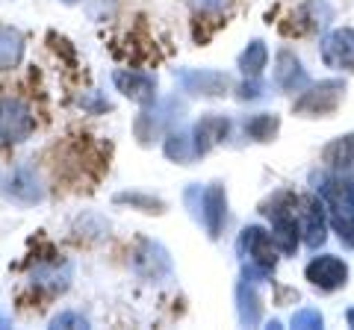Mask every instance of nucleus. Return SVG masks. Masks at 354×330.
Here are the masks:
<instances>
[{
	"label": "nucleus",
	"mask_w": 354,
	"mask_h": 330,
	"mask_svg": "<svg viewBox=\"0 0 354 330\" xmlns=\"http://www.w3.org/2000/svg\"><path fill=\"white\" fill-rule=\"evenodd\" d=\"M32 127V109L21 97H0V142H24Z\"/></svg>",
	"instance_id": "1"
},
{
	"label": "nucleus",
	"mask_w": 354,
	"mask_h": 330,
	"mask_svg": "<svg viewBox=\"0 0 354 330\" xmlns=\"http://www.w3.org/2000/svg\"><path fill=\"white\" fill-rule=\"evenodd\" d=\"M113 83H115V89L130 97L133 104H139V106H151L153 101H157V77H151L145 71H115L113 74Z\"/></svg>",
	"instance_id": "2"
},
{
	"label": "nucleus",
	"mask_w": 354,
	"mask_h": 330,
	"mask_svg": "<svg viewBox=\"0 0 354 330\" xmlns=\"http://www.w3.org/2000/svg\"><path fill=\"white\" fill-rule=\"evenodd\" d=\"M171 266H169V254L151 239H142L139 248L133 251V271L139 278H148V280H157L160 274H165Z\"/></svg>",
	"instance_id": "3"
},
{
	"label": "nucleus",
	"mask_w": 354,
	"mask_h": 330,
	"mask_svg": "<svg viewBox=\"0 0 354 330\" xmlns=\"http://www.w3.org/2000/svg\"><path fill=\"white\" fill-rule=\"evenodd\" d=\"M6 197H12L18 204H39L44 197V189H41V180L39 174L32 168H15L12 174L6 177V186H3Z\"/></svg>",
	"instance_id": "4"
},
{
	"label": "nucleus",
	"mask_w": 354,
	"mask_h": 330,
	"mask_svg": "<svg viewBox=\"0 0 354 330\" xmlns=\"http://www.w3.org/2000/svg\"><path fill=\"white\" fill-rule=\"evenodd\" d=\"M177 113H180V104L177 101H165L157 109H145V113L136 118V139L139 142H151L153 136H160V130L165 124H171L174 118H180Z\"/></svg>",
	"instance_id": "5"
},
{
	"label": "nucleus",
	"mask_w": 354,
	"mask_h": 330,
	"mask_svg": "<svg viewBox=\"0 0 354 330\" xmlns=\"http://www.w3.org/2000/svg\"><path fill=\"white\" fill-rule=\"evenodd\" d=\"M174 77L180 80L183 89L192 92V95H221L225 86H227L225 77L213 74V71H186V68H180Z\"/></svg>",
	"instance_id": "6"
},
{
	"label": "nucleus",
	"mask_w": 354,
	"mask_h": 330,
	"mask_svg": "<svg viewBox=\"0 0 354 330\" xmlns=\"http://www.w3.org/2000/svg\"><path fill=\"white\" fill-rule=\"evenodd\" d=\"M24 57V36L15 27H0V71L15 68Z\"/></svg>",
	"instance_id": "7"
},
{
	"label": "nucleus",
	"mask_w": 354,
	"mask_h": 330,
	"mask_svg": "<svg viewBox=\"0 0 354 330\" xmlns=\"http://www.w3.org/2000/svg\"><path fill=\"white\" fill-rule=\"evenodd\" d=\"M204 222L209 236H218L221 222H225V192H221V186H209L204 192Z\"/></svg>",
	"instance_id": "8"
},
{
	"label": "nucleus",
	"mask_w": 354,
	"mask_h": 330,
	"mask_svg": "<svg viewBox=\"0 0 354 330\" xmlns=\"http://www.w3.org/2000/svg\"><path fill=\"white\" fill-rule=\"evenodd\" d=\"M225 133H227V121H221V118H204L201 124L195 127V133H192L195 157H198V153H204L209 145H213V142H218Z\"/></svg>",
	"instance_id": "9"
},
{
	"label": "nucleus",
	"mask_w": 354,
	"mask_h": 330,
	"mask_svg": "<svg viewBox=\"0 0 354 330\" xmlns=\"http://www.w3.org/2000/svg\"><path fill=\"white\" fill-rule=\"evenodd\" d=\"M71 280V266H39L36 271H32V283L39 286H48V289H65Z\"/></svg>",
	"instance_id": "10"
},
{
	"label": "nucleus",
	"mask_w": 354,
	"mask_h": 330,
	"mask_svg": "<svg viewBox=\"0 0 354 330\" xmlns=\"http://www.w3.org/2000/svg\"><path fill=\"white\" fill-rule=\"evenodd\" d=\"M165 157L174 162H189L195 157V145L189 133H171L165 139Z\"/></svg>",
	"instance_id": "11"
},
{
	"label": "nucleus",
	"mask_w": 354,
	"mask_h": 330,
	"mask_svg": "<svg viewBox=\"0 0 354 330\" xmlns=\"http://www.w3.org/2000/svg\"><path fill=\"white\" fill-rule=\"evenodd\" d=\"M115 201H118V204H133V206H139L142 213H162V201H153V197L136 195V192H130V195H118Z\"/></svg>",
	"instance_id": "12"
},
{
	"label": "nucleus",
	"mask_w": 354,
	"mask_h": 330,
	"mask_svg": "<svg viewBox=\"0 0 354 330\" xmlns=\"http://www.w3.org/2000/svg\"><path fill=\"white\" fill-rule=\"evenodd\" d=\"M263 62H266V48L260 45V41H254V45L245 50V57H242V71L257 74L263 68Z\"/></svg>",
	"instance_id": "13"
},
{
	"label": "nucleus",
	"mask_w": 354,
	"mask_h": 330,
	"mask_svg": "<svg viewBox=\"0 0 354 330\" xmlns=\"http://www.w3.org/2000/svg\"><path fill=\"white\" fill-rule=\"evenodd\" d=\"M50 327H68V330H74V327H88V322L80 316V313H59V316H53V322H50Z\"/></svg>",
	"instance_id": "14"
},
{
	"label": "nucleus",
	"mask_w": 354,
	"mask_h": 330,
	"mask_svg": "<svg viewBox=\"0 0 354 330\" xmlns=\"http://www.w3.org/2000/svg\"><path fill=\"white\" fill-rule=\"evenodd\" d=\"M80 106L83 109H92V113H101V109H109V104L106 101H101L95 92H88V95H83L80 97Z\"/></svg>",
	"instance_id": "15"
},
{
	"label": "nucleus",
	"mask_w": 354,
	"mask_h": 330,
	"mask_svg": "<svg viewBox=\"0 0 354 330\" xmlns=\"http://www.w3.org/2000/svg\"><path fill=\"white\" fill-rule=\"evenodd\" d=\"M65 3H74V0H65Z\"/></svg>",
	"instance_id": "16"
}]
</instances>
